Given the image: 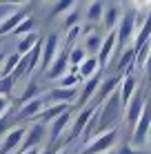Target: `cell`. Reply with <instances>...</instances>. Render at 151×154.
Returning a JSON list of instances; mask_svg holds the SVG:
<instances>
[{
  "instance_id": "8fae6325",
  "label": "cell",
  "mask_w": 151,
  "mask_h": 154,
  "mask_svg": "<svg viewBox=\"0 0 151 154\" xmlns=\"http://www.w3.org/2000/svg\"><path fill=\"white\" fill-rule=\"evenodd\" d=\"M71 123H74V112H71V109L65 112L62 116H58V119L51 123V127H49V143H51V145L67 132V127H71Z\"/></svg>"
},
{
  "instance_id": "484cf974",
  "label": "cell",
  "mask_w": 151,
  "mask_h": 154,
  "mask_svg": "<svg viewBox=\"0 0 151 154\" xmlns=\"http://www.w3.org/2000/svg\"><path fill=\"white\" fill-rule=\"evenodd\" d=\"M33 98H40V87H38V83L36 81H31L27 85V89L22 92V96H20V103H29V100H33Z\"/></svg>"
},
{
  "instance_id": "e575fe53",
  "label": "cell",
  "mask_w": 151,
  "mask_h": 154,
  "mask_svg": "<svg viewBox=\"0 0 151 154\" xmlns=\"http://www.w3.org/2000/svg\"><path fill=\"white\" fill-rule=\"evenodd\" d=\"M42 150H40V147H33V150H29V152H22V154H40Z\"/></svg>"
},
{
  "instance_id": "44dd1931",
  "label": "cell",
  "mask_w": 151,
  "mask_h": 154,
  "mask_svg": "<svg viewBox=\"0 0 151 154\" xmlns=\"http://www.w3.org/2000/svg\"><path fill=\"white\" fill-rule=\"evenodd\" d=\"M65 112H69V105H47V109L42 112L40 121L42 123H54L58 116H62Z\"/></svg>"
},
{
  "instance_id": "4fadbf2b",
  "label": "cell",
  "mask_w": 151,
  "mask_h": 154,
  "mask_svg": "<svg viewBox=\"0 0 151 154\" xmlns=\"http://www.w3.org/2000/svg\"><path fill=\"white\" fill-rule=\"evenodd\" d=\"M71 69V65H69V54H67L65 49L60 51V56L54 60V65L49 67V72H47V78L49 81H60L62 76H67Z\"/></svg>"
},
{
  "instance_id": "cb8c5ba5",
  "label": "cell",
  "mask_w": 151,
  "mask_h": 154,
  "mask_svg": "<svg viewBox=\"0 0 151 154\" xmlns=\"http://www.w3.org/2000/svg\"><path fill=\"white\" fill-rule=\"evenodd\" d=\"M105 9H107V5L91 2L89 7H87V20H89V23H98V20H102V18H105Z\"/></svg>"
},
{
  "instance_id": "83f0119b",
  "label": "cell",
  "mask_w": 151,
  "mask_h": 154,
  "mask_svg": "<svg viewBox=\"0 0 151 154\" xmlns=\"http://www.w3.org/2000/svg\"><path fill=\"white\" fill-rule=\"evenodd\" d=\"M13 34L16 36H29V34H33V18H27L18 29L13 31Z\"/></svg>"
},
{
  "instance_id": "d6986e66",
  "label": "cell",
  "mask_w": 151,
  "mask_h": 154,
  "mask_svg": "<svg viewBox=\"0 0 151 154\" xmlns=\"http://www.w3.org/2000/svg\"><path fill=\"white\" fill-rule=\"evenodd\" d=\"M78 72H80V78H82V81H89V78L98 76V74H100V63H98V56H89L80 67H78Z\"/></svg>"
},
{
  "instance_id": "f1b7e54d",
  "label": "cell",
  "mask_w": 151,
  "mask_h": 154,
  "mask_svg": "<svg viewBox=\"0 0 151 154\" xmlns=\"http://www.w3.org/2000/svg\"><path fill=\"white\" fill-rule=\"evenodd\" d=\"M13 78L9 76V78H0V96H9L11 94V89H13Z\"/></svg>"
},
{
  "instance_id": "ffe728a7",
  "label": "cell",
  "mask_w": 151,
  "mask_h": 154,
  "mask_svg": "<svg viewBox=\"0 0 151 154\" xmlns=\"http://www.w3.org/2000/svg\"><path fill=\"white\" fill-rule=\"evenodd\" d=\"M102 42H105V38H102L98 31H89L87 34V54L89 56H98L100 54V49H102Z\"/></svg>"
},
{
  "instance_id": "9c48e42d",
  "label": "cell",
  "mask_w": 151,
  "mask_h": 154,
  "mask_svg": "<svg viewBox=\"0 0 151 154\" xmlns=\"http://www.w3.org/2000/svg\"><path fill=\"white\" fill-rule=\"evenodd\" d=\"M60 36L58 34H49L42 42V63H40V69H49L54 65V60L60 56Z\"/></svg>"
},
{
  "instance_id": "7402d4cb",
  "label": "cell",
  "mask_w": 151,
  "mask_h": 154,
  "mask_svg": "<svg viewBox=\"0 0 151 154\" xmlns=\"http://www.w3.org/2000/svg\"><path fill=\"white\" fill-rule=\"evenodd\" d=\"M40 42V38H38V34H29V36H22L20 38V42H18V47H16V54H20V56H27L31 49H33L36 45Z\"/></svg>"
},
{
  "instance_id": "ac0fdd59",
  "label": "cell",
  "mask_w": 151,
  "mask_h": 154,
  "mask_svg": "<svg viewBox=\"0 0 151 154\" xmlns=\"http://www.w3.org/2000/svg\"><path fill=\"white\" fill-rule=\"evenodd\" d=\"M27 18H29V16L25 14L22 9H20V11H16L13 16H9V18L4 20L2 25H0V36H7V34H13V31L18 29V27H20V25H22V23H25V20H27Z\"/></svg>"
},
{
  "instance_id": "4dcf8cb0",
  "label": "cell",
  "mask_w": 151,
  "mask_h": 154,
  "mask_svg": "<svg viewBox=\"0 0 151 154\" xmlns=\"http://www.w3.org/2000/svg\"><path fill=\"white\" fill-rule=\"evenodd\" d=\"M74 9H76L74 2H58V5H56V9H54V16L56 14H62V11H74Z\"/></svg>"
},
{
  "instance_id": "4316f807",
  "label": "cell",
  "mask_w": 151,
  "mask_h": 154,
  "mask_svg": "<svg viewBox=\"0 0 151 154\" xmlns=\"http://www.w3.org/2000/svg\"><path fill=\"white\" fill-rule=\"evenodd\" d=\"M16 11H20L18 5H4V2H0V25H2L9 16H13Z\"/></svg>"
},
{
  "instance_id": "e0dca14e",
  "label": "cell",
  "mask_w": 151,
  "mask_h": 154,
  "mask_svg": "<svg viewBox=\"0 0 151 154\" xmlns=\"http://www.w3.org/2000/svg\"><path fill=\"white\" fill-rule=\"evenodd\" d=\"M138 78H136V74H129V76H122V85H120V94H122V103H124V107H127L129 103H131V98L136 96V92H138Z\"/></svg>"
},
{
  "instance_id": "d590c367",
  "label": "cell",
  "mask_w": 151,
  "mask_h": 154,
  "mask_svg": "<svg viewBox=\"0 0 151 154\" xmlns=\"http://www.w3.org/2000/svg\"><path fill=\"white\" fill-rule=\"evenodd\" d=\"M40 154H54V150H51V147H45V150L40 152Z\"/></svg>"
},
{
  "instance_id": "2e32d148",
  "label": "cell",
  "mask_w": 151,
  "mask_h": 154,
  "mask_svg": "<svg viewBox=\"0 0 151 154\" xmlns=\"http://www.w3.org/2000/svg\"><path fill=\"white\" fill-rule=\"evenodd\" d=\"M116 54H118V60L113 63V72H122V76H124V72H127L129 67L136 65V49H133V47H127V49L116 51Z\"/></svg>"
},
{
  "instance_id": "74e56055",
  "label": "cell",
  "mask_w": 151,
  "mask_h": 154,
  "mask_svg": "<svg viewBox=\"0 0 151 154\" xmlns=\"http://www.w3.org/2000/svg\"><path fill=\"white\" fill-rule=\"evenodd\" d=\"M149 150H151V134H149Z\"/></svg>"
},
{
  "instance_id": "603a6c76",
  "label": "cell",
  "mask_w": 151,
  "mask_h": 154,
  "mask_svg": "<svg viewBox=\"0 0 151 154\" xmlns=\"http://www.w3.org/2000/svg\"><path fill=\"white\" fill-rule=\"evenodd\" d=\"M20 54H9L7 56V60H4V65H2V69H0V78H9V76H13V72H16V67H18V63H20Z\"/></svg>"
},
{
  "instance_id": "d6a6232c",
  "label": "cell",
  "mask_w": 151,
  "mask_h": 154,
  "mask_svg": "<svg viewBox=\"0 0 151 154\" xmlns=\"http://www.w3.org/2000/svg\"><path fill=\"white\" fill-rule=\"evenodd\" d=\"M116 154H142V152H140V150H136V147H133L131 143H124V145H122V147H120V150H118Z\"/></svg>"
},
{
  "instance_id": "1f68e13d",
  "label": "cell",
  "mask_w": 151,
  "mask_h": 154,
  "mask_svg": "<svg viewBox=\"0 0 151 154\" xmlns=\"http://www.w3.org/2000/svg\"><path fill=\"white\" fill-rule=\"evenodd\" d=\"M9 105H11V103H9V98H7V96H0V121H2L4 116H7V112H9Z\"/></svg>"
},
{
  "instance_id": "7a4b0ae2",
  "label": "cell",
  "mask_w": 151,
  "mask_h": 154,
  "mask_svg": "<svg viewBox=\"0 0 151 154\" xmlns=\"http://www.w3.org/2000/svg\"><path fill=\"white\" fill-rule=\"evenodd\" d=\"M136 16H138L136 5H127V7H124L122 20H120V25H118V51H122V47L133 38V34H136V29H138Z\"/></svg>"
},
{
  "instance_id": "836d02e7",
  "label": "cell",
  "mask_w": 151,
  "mask_h": 154,
  "mask_svg": "<svg viewBox=\"0 0 151 154\" xmlns=\"http://www.w3.org/2000/svg\"><path fill=\"white\" fill-rule=\"evenodd\" d=\"M4 60H7V54H2V51H0V69H2V65H4Z\"/></svg>"
},
{
  "instance_id": "7c38bea8",
  "label": "cell",
  "mask_w": 151,
  "mask_h": 154,
  "mask_svg": "<svg viewBox=\"0 0 151 154\" xmlns=\"http://www.w3.org/2000/svg\"><path fill=\"white\" fill-rule=\"evenodd\" d=\"M78 87L76 89H65V87H56V89H51L49 94L45 96L47 103H51V105H69L71 100H78Z\"/></svg>"
},
{
  "instance_id": "9a60e30c",
  "label": "cell",
  "mask_w": 151,
  "mask_h": 154,
  "mask_svg": "<svg viewBox=\"0 0 151 154\" xmlns=\"http://www.w3.org/2000/svg\"><path fill=\"white\" fill-rule=\"evenodd\" d=\"M116 51H118V31H111V34H107L105 42H102V49H100V54H98L100 69H102V67H107L111 54H116Z\"/></svg>"
},
{
  "instance_id": "ba28073f",
  "label": "cell",
  "mask_w": 151,
  "mask_h": 154,
  "mask_svg": "<svg viewBox=\"0 0 151 154\" xmlns=\"http://www.w3.org/2000/svg\"><path fill=\"white\" fill-rule=\"evenodd\" d=\"M45 136H49V132H47V123H42V121L38 119V121H36V123L27 130V136H25L22 147H20L18 154L29 152V150H33V147H40V143L45 141Z\"/></svg>"
},
{
  "instance_id": "30bf717a",
  "label": "cell",
  "mask_w": 151,
  "mask_h": 154,
  "mask_svg": "<svg viewBox=\"0 0 151 154\" xmlns=\"http://www.w3.org/2000/svg\"><path fill=\"white\" fill-rule=\"evenodd\" d=\"M45 109H47V100L40 96V98H33V100H29V103H25L22 107H20V112H18V116H16V119H18V121L40 119Z\"/></svg>"
},
{
  "instance_id": "52a82bcc",
  "label": "cell",
  "mask_w": 151,
  "mask_h": 154,
  "mask_svg": "<svg viewBox=\"0 0 151 154\" xmlns=\"http://www.w3.org/2000/svg\"><path fill=\"white\" fill-rule=\"evenodd\" d=\"M116 141H118V130L105 132V134L96 136L87 147H82L80 154H107L113 145H116Z\"/></svg>"
},
{
  "instance_id": "8d00e7d4",
  "label": "cell",
  "mask_w": 151,
  "mask_h": 154,
  "mask_svg": "<svg viewBox=\"0 0 151 154\" xmlns=\"http://www.w3.org/2000/svg\"><path fill=\"white\" fill-rule=\"evenodd\" d=\"M58 154H69V152H67V150H60V152H58Z\"/></svg>"
},
{
  "instance_id": "6da1fadb",
  "label": "cell",
  "mask_w": 151,
  "mask_h": 154,
  "mask_svg": "<svg viewBox=\"0 0 151 154\" xmlns=\"http://www.w3.org/2000/svg\"><path fill=\"white\" fill-rule=\"evenodd\" d=\"M122 109H124V103H122V94H120V87L109 96L105 103L98 107V127H96V134L93 139L105 132H111V130H118V123H120V116H122Z\"/></svg>"
},
{
  "instance_id": "8992f818",
  "label": "cell",
  "mask_w": 151,
  "mask_h": 154,
  "mask_svg": "<svg viewBox=\"0 0 151 154\" xmlns=\"http://www.w3.org/2000/svg\"><path fill=\"white\" fill-rule=\"evenodd\" d=\"M98 112L96 105H89V107H85L82 112H78V116L74 119V123H71L69 132H67V141H76V139H82V134H85L87 125H89V121L93 119V114Z\"/></svg>"
},
{
  "instance_id": "5bb4252c",
  "label": "cell",
  "mask_w": 151,
  "mask_h": 154,
  "mask_svg": "<svg viewBox=\"0 0 151 154\" xmlns=\"http://www.w3.org/2000/svg\"><path fill=\"white\" fill-rule=\"evenodd\" d=\"M122 11H124V9H122L118 2L107 5V9H105V18H102V25H105V31H107V34L116 31V27L120 25V20H122Z\"/></svg>"
},
{
  "instance_id": "277c9868",
  "label": "cell",
  "mask_w": 151,
  "mask_h": 154,
  "mask_svg": "<svg viewBox=\"0 0 151 154\" xmlns=\"http://www.w3.org/2000/svg\"><path fill=\"white\" fill-rule=\"evenodd\" d=\"M149 134H151V98L147 100V107H144L142 116H140L136 130L131 132V145L133 147H140L149 141Z\"/></svg>"
},
{
  "instance_id": "5b68a950",
  "label": "cell",
  "mask_w": 151,
  "mask_h": 154,
  "mask_svg": "<svg viewBox=\"0 0 151 154\" xmlns=\"http://www.w3.org/2000/svg\"><path fill=\"white\" fill-rule=\"evenodd\" d=\"M25 136H27V130L20 125L4 132V136L0 139V154H18L20 147H22Z\"/></svg>"
},
{
  "instance_id": "3957f363",
  "label": "cell",
  "mask_w": 151,
  "mask_h": 154,
  "mask_svg": "<svg viewBox=\"0 0 151 154\" xmlns=\"http://www.w3.org/2000/svg\"><path fill=\"white\" fill-rule=\"evenodd\" d=\"M147 96H144V89L140 87L138 92H136V96L131 98V103L124 107V119H127V127L129 130H136V125H138V121H140V116H142L144 112V107H147Z\"/></svg>"
},
{
  "instance_id": "f546056e",
  "label": "cell",
  "mask_w": 151,
  "mask_h": 154,
  "mask_svg": "<svg viewBox=\"0 0 151 154\" xmlns=\"http://www.w3.org/2000/svg\"><path fill=\"white\" fill-rule=\"evenodd\" d=\"M78 20H80V14L74 9V11L67 14V18H65V29H74V27H78Z\"/></svg>"
},
{
  "instance_id": "d4e9b609",
  "label": "cell",
  "mask_w": 151,
  "mask_h": 154,
  "mask_svg": "<svg viewBox=\"0 0 151 154\" xmlns=\"http://www.w3.org/2000/svg\"><path fill=\"white\" fill-rule=\"evenodd\" d=\"M87 58H89V54H87L85 47H74V49H71V54H69V65H71V67H80Z\"/></svg>"
}]
</instances>
